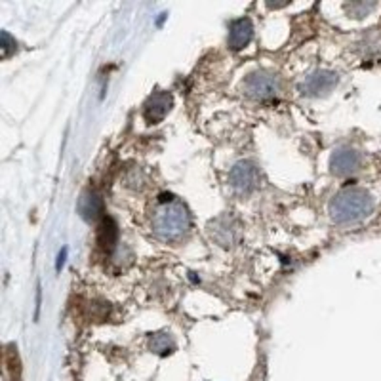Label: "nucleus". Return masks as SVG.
<instances>
[{
  "label": "nucleus",
  "instance_id": "f257e3e1",
  "mask_svg": "<svg viewBox=\"0 0 381 381\" xmlns=\"http://www.w3.org/2000/svg\"><path fill=\"white\" fill-rule=\"evenodd\" d=\"M153 233L162 241L176 242L187 235L191 229V214L180 200L160 204L151 221Z\"/></svg>",
  "mask_w": 381,
  "mask_h": 381
},
{
  "label": "nucleus",
  "instance_id": "f03ea898",
  "mask_svg": "<svg viewBox=\"0 0 381 381\" xmlns=\"http://www.w3.org/2000/svg\"><path fill=\"white\" fill-rule=\"evenodd\" d=\"M374 199L364 189H343L330 202V216L336 223H353L370 216Z\"/></svg>",
  "mask_w": 381,
  "mask_h": 381
},
{
  "label": "nucleus",
  "instance_id": "7ed1b4c3",
  "mask_svg": "<svg viewBox=\"0 0 381 381\" xmlns=\"http://www.w3.org/2000/svg\"><path fill=\"white\" fill-rule=\"evenodd\" d=\"M242 90L246 96L254 97V99H269L280 92V80L279 77L267 73V71H255L244 80Z\"/></svg>",
  "mask_w": 381,
  "mask_h": 381
},
{
  "label": "nucleus",
  "instance_id": "20e7f679",
  "mask_svg": "<svg viewBox=\"0 0 381 381\" xmlns=\"http://www.w3.org/2000/svg\"><path fill=\"white\" fill-rule=\"evenodd\" d=\"M258 182H260V174H258V168L254 164L248 162V160H242V162H236L229 172V183L231 187L235 189L236 193L248 194L252 193L255 187H258Z\"/></svg>",
  "mask_w": 381,
  "mask_h": 381
},
{
  "label": "nucleus",
  "instance_id": "39448f33",
  "mask_svg": "<svg viewBox=\"0 0 381 381\" xmlns=\"http://www.w3.org/2000/svg\"><path fill=\"white\" fill-rule=\"evenodd\" d=\"M338 80V74L332 73V71H316V73L309 74L307 79L303 80L299 90H302L303 96H326L336 88Z\"/></svg>",
  "mask_w": 381,
  "mask_h": 381
},
{
  "label": "nucleus",
  "instance_id": "423d86ee",
  "mask_svg": "<svg viewBox=\"0 0 381 381\" xmlns=\"http://www.w3.org/2000/svg\"><path fill=\"white\" fill-rule=\"evenodd\" d=\"M236 231H238V225L233 216H219L208 225V233L212 236V241L218 242L223 248H229L235 244Z\"/></svg>",
  "mask_w": 381,
  "mask_h": 381
},
{
  "label": "nucleus",
  "instance_id": "0eeeda50",
  "mask_svg": "<svg viewBox=\"0 0 381 381\" xmlns=\"http://www.w3.org/2000/svg\"><path fill=\"white\" fill-rule=\"evenodd\" d=\"M172 103H174V99H172V94H170V92H155V94L147 99L145 107H143L145 121L149 122V124H157V122L164 121L166 115L170 113V109H172Z\"/></svg>",
  "mask_w": 381,
  "mask_h": 381
},
{
  "label": "nucleus",
  "instance_id": "6e6552de",
  "mask_svg": "<svg viewBox=\"0 0 381 381\" xmlns=\"http://www.w3.org/2000/svg\"><path fill=\"white\" fill-rule=\"evenodd\" d=\"M360 166V155L353 149H338L330 158V168L336 176H349Z\"/></svg>",
  "mask_w": 381,
  "mask_h": 381
},
{
  "label": "nucleus",
  "instance_id": "1a4fd4ad",
  "mask_svg": "<svg viewBox=\"0 0 381 381\" xmlns=\"http://www.w3.org/2000/svg\"><path fill=\"white\" fill-rule=\"evenodd\" d=\"M254 37V25L248 18L235 19L229 27V46L233 50H242L248 46Z\"/></svg>",
  "mask_w": 381,
  "mask_h": 381
},
{
  "label": "nucleus",
  "instance_id": "9d476101",
  "mask_svg": "<svg viewBox=\"0 0 381 381\" xmlns=\"http://www.w3.org/2000/svg\"><path fill=\"white\" fill-rule=\"evenodd\" d=\"M79 214L82 216V219L86 221H97V219L103 218L105 214V208H103V200L101 197L94 191H86L82 193L79 200Z\"/></svg>",
  "mask_w": 381,
  "mask_h": 381
},
{
  "label": "nucleus",
  "instance_id": "9b49d317",
  "mask_svg": "<svg viewBox=\"0 0 381 381\" xmlns=\"http://www.w3.org/2000/svg\"><path fill=\"white\" fill-rule=\"evenodd\" d=\"M116 236H118V229H116V223L111 218L103 219L101 227H99V233H97V244L105 248L107 252L115 248Z\"/></svg>",
  "mask_w": 381,
  "mask_h": 381
},
{
  "label": "nucleus",
  "instance_id": "f8f14e48",
  "mask_svg": "<svg viewBox=\"0 0 381 381\" xmlns=\"http://www.w3.org/2000/svg\"><path fill=\"white\" fill-rule=\"evenodd\" d=\"M149 349H151L155 355L166 357L170 353L176 351V341L166 332L155 333V336H151V339H149Z\"/></svg>",
  "mask_w": 381,
  "mask_h": 381
},
{
  "label": "nucleus",
  "instance_id": "ddd939ff",
  "mask_svg": "<svg viewBox=\"0 0 381 381\" xmlns=\"http://www.w3.org/2000/svg\"><path fill=\"white\" fill-rule=\"evenodd\" d=\"M16 50H18V44H16V40H12V37L4 31V33H2V55H4V57H10L12 52H16Z\"/></svg>",
  "mask_w": 381,
  "mask_h": 381
},
{
  "label": "nucleus",
  "instance_id": "4468645a",
  "mask_svg": "<svg viewBox=\"0 0 381 381\" xmlns=\"http://www.w3.org/2000/svg\"><path fill=\"white\" fill-rule=\"evenodd\" d=\"M65 258H67V248H63V252L60 254V258H57V265H55V269L60 271L61 267H63V263H65Z\"/></svg>",
  "mask_w": 381,
  "mask_h": 381
}]
</instances>
